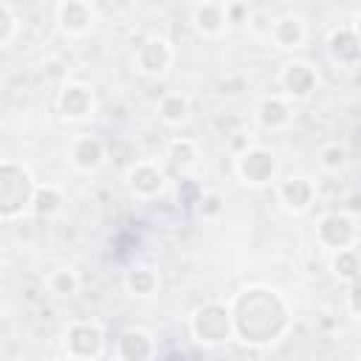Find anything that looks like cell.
<instances>
[{"label":"cell","instance_id":"83f0119b","mask_svg":"<svg viewBox=\"0 0 361 361\" xmlns=\"http://www.w3.org/2000/svg\"><path fill=\"white\" fill-rule=\"evenodd\" d=\"M350 307H353V313L361 316V285H355V288L350 290Z\"/></svg>","mask_w":361,"mask_h":361},{"label":"cell","instance_id":"d4e9b609","mask_svg":"<svg viewBox=\"0 0 361 361\" xmlns=\"http://www.w3.org/2000/svg\"><path fill=\"white\" fill-rule=\"evenodd\" d=\"M344 161H347V152L341 149V147H327L324 149V169H338V166H344Z\"/></svg>","mask_w":361,"mask_h":361},{"label":"cell","instance_id":"7402d4cb","mask_svg":"<svg viewBox=\"0 0 361 361\" xmlns=\"http://www.w3.org/2000/svg\"><path fill=\"white\" fill-rule=\"evenodd\" d=\"M127 288H130L133 293H138V296L152 293V288H155V276H152V271H149V268H135V271L127 276Z\"/></svg>","mask_w":361,"mask_h":361},{"label":"cell","instance_id":"6da1fadb","mask_svg":"<svg viewBox=\"0 0 361 361\" xmlns=\"http://www.w3.org/2000/svg\"><path fill=\"white\" fill-rule=\"evenodd\" d=\"M234 322H237V330L245 341L268 344L279 336V330L285 324V307L268 290H245L237 299Z\"/></svg>","mask_w":361,"mask_h":361},{"label":"cell","instance_id":"4316f807","mask_svg":"<svg viewBox=\"0 0 361 361\" xmlns=\"http://www.w3.org/2000/svg\"><path fill=\"white\" fill-rule=\"evenodd\" d=\"M217 209H220V197H217V195L200 197V214H214Z\"/></svg>","mask_w":361,"mask_h":361},{"label":"cell","instance_id":"30bf717a","mask_svg":"<svg viewBox=\"0 0 361 361\" xmlns=\"http://www.w3.org/2000/svg\"><path fill=\"white\" fill-rule=\"evenodd\" d=\"M71 158H73V164H76L79 169H96V166L102 164V158H104V147H102L99 138L82 135V138L73 141V147H71Z\"/></svg>","mask_w":361,"mask_h":361},{"label":"cell","instance_id":"ffe728a7","mask_svg":"<svg viewBox=\"0 0 361 361\" xmlns=\"http://www.w3.org/2000/svg\"><path fill=\"white\" fill-rule=\"evenodd\" d=\"M48 285H51V290H54V293H59V296H71V293H76L79 279H76V274H73V271L59 268V271H54V274L48 276Z\"/></svg>","mask_w":361,"mask_h":361},{"label":"cell","instance_id":"e0dca14e","mask_svg":"<svg viewBox=\"0 0 361 361\" xmlns=\"http://www.w3.org/2000/svg\"><path fill=\"white\" fill-rule=\"evenodd\" d=\"M271 34H274L276 45H282V48H299L305 42V25L299 17H282L279 23H274Z\"/></svg>","mask_w":361,"mask_h":361},{"label":"cell","instance_id":"cb8c5ba5","mask_svg":"<svg viewBox=\"0 0 361 361\" xmlns=\"http://www.w3.org/2000/svg\"><path fill=\"white\" fill-rule=\"evenodd\" d=\"M333 268H336V274L338 276H344V279H353L355 274H358V259H355V254L353 251H338L336 254V259H333Z\"/></svg>","mask_w":361,"mask_h":361},{"label":"cell","instance_id":"5bb4252c","mask_svg":"<svg viewBox=\"0 0 361 361\" xmlns=\"http://www.w3.org/2000/svg\"><path fill=\"white\" fill-rule=\"evenodd\" d=\"M279 197L290 212H302V209H307V203L313 197V189L305 178H290L279 186Z\"/></svg>","mask_w":361,"mask_h":361},{"label":"cell","instance_id":"f1b7e54d","mask_svg":"<svg viewBox=\"0 0 361 361\" xmlns=\"http://www.w3.org/2000/svg\"><path fill=\"white\" fill-rule=\"evenodd\" d=\"M350 209H353V212H358V209H361V197H358V195L353 197V206H350Z\"/></svg>","mask_w":361,"mask_h":361},{"label":"cell","instance_id":"277c9868","mask_svg":"<svg viewBox=\"0 0 361 361\" xmlns=\"http://www.w3.org/2000/svg\"><path fill=\"white\" fill-rule=\"evenodd\" d=\"M274 169H276V161L268 149H248L240 158V175L245 178V183H265L271 180Z\"/></svg>","mask_w":361,"mask_h":361},{"label":"cell","instance_id":"7a4b0ae2","mask_svg":"<svg viewBox=\"0 0 361 361\" xmlns=\"http://www.w3.org/2000/svg\"><path fill=\"white\" fill-rule=\"evenodd\" d=\"M34 183L28 169L17 164H3L0 169V214L3 220H14L25 212V206H34Z\"/></svg>","mask_w":361,"mask_h":361},{"label":"cell","instance_id":"603a6c76","mask_svg":"<svg viewBox=\"0 0 361 361\" xmlns=\"http://www.w3.org/2000/svg\"><path fill=\"white\" fill-rule=\"evenodd\" d=\"M17 31V17H14V8L8 3L0 0V45H8L11 37Z\"/></svg>","mask_w":361,"mask_h":361},{"label":"cell","instance_id":"9a60e30c","mask_svg":"<svg viewBox=\"0 0 361 361\" xmlns=\"http://www.w3.org/2000/svg\"><path fill=\"white\" fill-rule=\"evenodd\" d=\"M130 186L138 192V195H155L161 192L164 186V175L161 169H155L152 164H138L130 169Z\"/></svg>","mask_w":361,"mask_h":361},{"label":"cell","instance_id":"52a82bcc","mask_svg":"<svg viewBox=\"0 0 361 361\" xmlns=\"http://www.w3.org/2000/svg\"><path fill=\"white\" fill-rule=\"evenodd\" d=\"M56 17L62 23V28L68 34H85L93 23V8L87 3H76V0H68V3H59L56 6Z\"/></svg>","mask_w":361,"mask_h":361},{"label":"cell","instance_id":"d6986e66","mask_svg":"<svg viewBox=\"0 0 361 361\" xmlns=\"http://www.w3.org/2000/svg\"><path fill=\"white\" fill-rule=\"evenodd\" d=\"M186 110H189V104H186V99H183L180 93L164 96V102H161V116H164L169 124H180V121L186 118Z\"/></svg>","mask_w":361,"mask_h":361},{"label":"cell","instance_id":"484cf974","mask_svg":"<svg viewBox=\"0 0 361 361\" xmlns=\"http://www.w3.org/2000/svg\"><path fill=\"white\" fill-rule=\"evenodd\" d=\"M169 152H172V161H175V164H180V161H192V158H195V147H192V141H175Z\"/></svg>","mask_w":361,"mask_h":361},{"label":"cell","instance_id":"ac0fdd59","mask_svg":"<svg viewBox=\"0 0 361 361\" xmlns=\"http://www.w3.org/2000/svg\"><path fill=\"white\" fill-rule=\"evenodd\" d=\"M259 118L265 127H282V124H288V107L279 99H265L259 104Z\"/></svg>","mask_w":361,"mask_h":361},{"label":"cell","instance_id":"5b68a950","mask_svg":"<svg viewBox=\"0 0 361 361\" xmlns=\"http://www.w3.org/2000/svg\"><path fill=\"white\" fill-rule=\"evenodd\" d=\"M169 62H172V48H169V42L166 39H161V37H152V39H147L144 45H141V51H138V68L144 71V73H164L166 68H169Z\"/></svg>","mask_w":361,"mask_h":361},{"label":"cell","instance_id":"f546056e","mask_svg":"<svg viewBox=\"0 0 361 361\" xmlns=\"http://www.w3.org/2000/svg\"><path fill=\"white\" fill-rule=\"evenodd\" d=\"M355 34H358V42H361V17H358V25H355Z\"/></svg>","mask_w":361,"mask_h":361},{"label":"cell","instance_id":"9c48e42d","mask_svg":"<svg viewBox=\"0 0 361 361\" xmlns=\"http://www.w3.org/2000/svg\"><path fill=\"white\" fill-rule=\"evenodd\" d=\"M319 237H322L327 245L344 251V245L353 240V223H350L344 214H327V217L322 220V226H319Z\"/></svg>","mask_w":361,"mask_h":361},{"label":"cell","instance_id":"2e32d148","mask_svg":"<svg viewBox=\"0 0 361 361\" xmlns=\"http://www.w3.org/2000/svg\"><path fill=\"white\" fill-rule=\"evenodd\" d=\"M90 104H93V96H90V90H87L85 85H68V87L62 90V113H65L68 118L85 116V113L90 110Z\"/></svg>","mask_w":361,"mask_h":361},{"label":"cell","instance_id":"44dd1931","mask_svg":"<svg viewBox=\"0 0 361 361\" xmlns=\"http://www.w3.org/2000/svg\"><path fill=\"white\" fill-rule=\"evenodd\" d=\"M39 217H48V214H54L56 209H59V192L54 189V186H45V189H37V195H34V206H31Z\"/></svg>","mask_w":361,"mask_h":361},{"label":"cell","instance_id":"3957f363","mask_svg":"<svg viewBox=\"0 0 361 361\" xmlns=\"http://www.w3.org/2000/svg\"><path fill=\"white\" fill-rule=\"evenodd\" d=\"M192 330H195L197 341H206V344L226 341L228 330H231V316H228V310L223 305H206V307H200L195 313Z\"/></svg>","mask_w":361,"mask_h":361},{"label":"cell","instance_id":"7c38bea8","mask_svg":"<svg viewBox=\"0 0 361 361\" xmlns=\"http://www.w3.org/2000/svg\"><path fill=\"white\" fill-rule=\"evenodd\" d=\"M118 353L124 361H147L152 355V341L141 330H127L118 341Z\"/></svg>","mask_w":361,"mask_h":361},{"label":"cell","instance_id":"4fadbf2b","mask_svg":"<svg viewBox=\"0 0 361 361\" xmlns=\"http://www.w3.org/2000/svg\"><path fill=\"white\" fill-rule=\"evenodd\" d=\"M223 23H228L223 3H203V6L195 8V25H197L200 34L212 37V34H217L223 28Z\"/></svg>","mask_w":361,"mask_h":361},{"label":"cell","instance_id":"ba28073f","mask_svg":"<svg viewBox=\"0 0 361 361\" xmlns=\"http://www.w3.org/2000/svg\"><path fill=\"white\" fill-rule=\"evenodd\" d=\"M282 85H285V90H288L290 96L302 99V96H307V93L313 90L316 76H313V71H310L305 62H290V65H285V71H282Z\"/></svg>","mask_w":361,"mask_h":361},{"label":"cell","instance_id":"8fae6325","mask_svg":"<svg viewBox=\"0 0 361 361\" xmlns=\"http://www.w3.org/2000/svg\"><path fill=\"white\" fill-rule=\"evenodd\" d=\"M330 54H333L336 62H347V65H353L355 59H361L358 34H355V31H347V28L336 31V34L330 37Z\"/></svg>","mask_w":361,"mask_h":361},{"label":"cell","instance_id":"8992f818","mask_svg":"<svg viewBox=\"0 0 361 361\" xmlns=\"http://www.w3.org/2000/svg\"><path fill=\"white\" fill-rule=\"evenodd\" d=\"M68 350L79 358H93L102 350V330L96 324H73L68 330Z\"/></svg>","mask_w":361,"mask_h":361}]
</instances>
